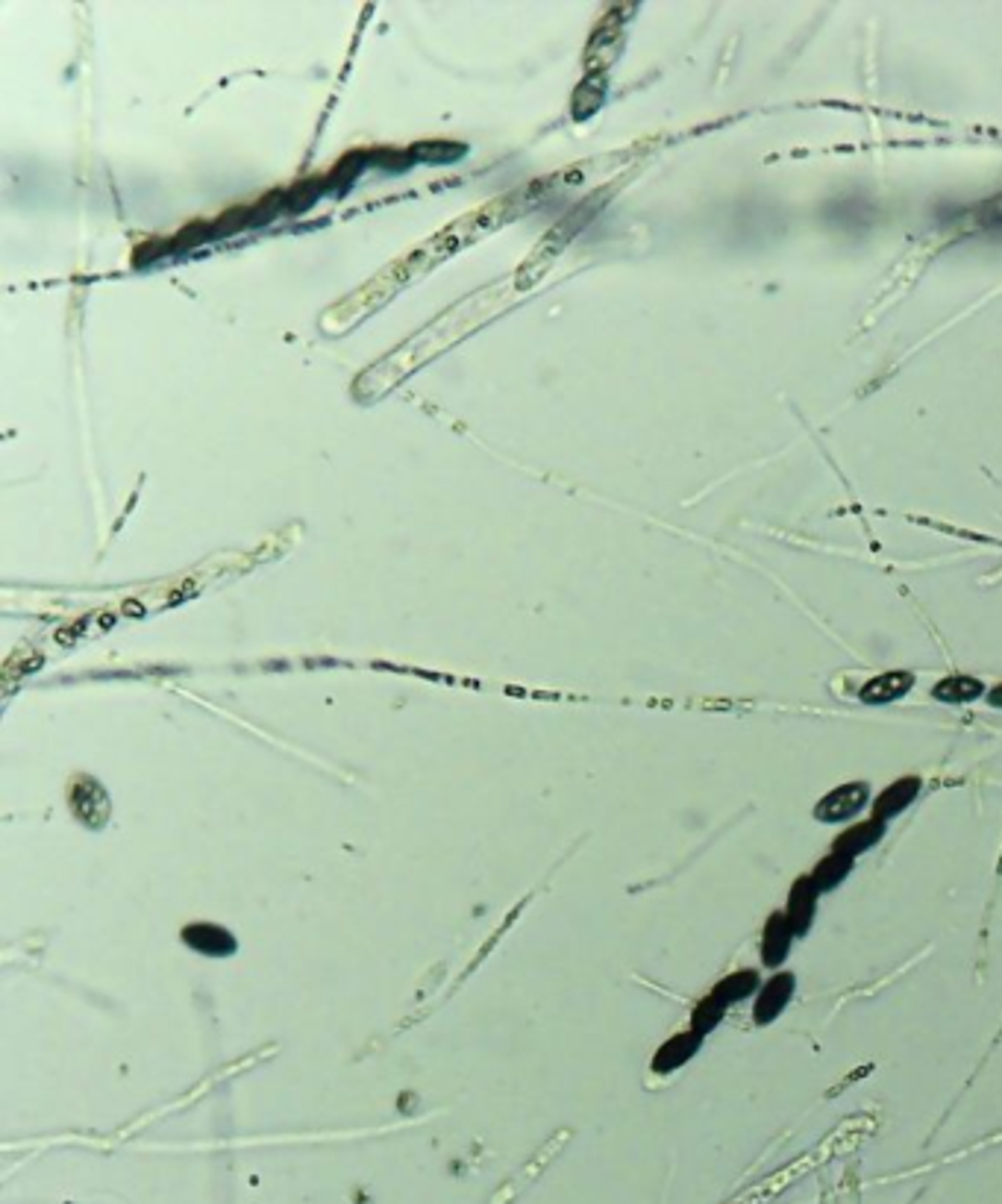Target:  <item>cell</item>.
Returning <instances> with one entry per match:
<instances>
[{
    "label": "cell",
    "mask_w": 1002,
    "mask_h": 1204,
    "mask_svg": "<svg viewBox=\"0 0 1002 1204\" xmlns=\"http://www.w3.org/2000/svg\"><path fill=\"white\" fill-rule=\"evenodd\" d=\"M870 803H873V793L868 782H844L814 805V819L823 826H850L865 808H870Z\"/></svg>",
    "instance_id": "cell-1"
},
{
    "label": "cell",
    "mask_w": 1002,
    "mask_h": 1204,
    "mask_svg": "<svg viewBox=\"0 0 1002 1204\" xmlns=\"http://www.w3.org/2000/svg\"><path fill=\"white\" fill-rule=\"evenodd\" d=\"M793 990H797V976L793 972H788V969L774 972L762 984V990L756 993V999H753V1023L759 1028L777 1023L779 1016L785 1013V1008H788V1002L793 999Z\"/></svg>",
    "instance_id": "cell-2"
},
{
    "label": "cell",
    "mask_w": 1002,
    "mask_h": 1204,
    "mask_svg": "<svg viewBox=\"0 0 1002 1204\" xmlns=\"http://www.w3.org/2000/svg\"><path fill=\"white\" fill-rule=\"evenodd\" d=\"M920 790H923V779H920V775H899V779H894L879 796H873V803H870V817L883 819V823L899 817L909 805L917 803Z\"/></svg>",
    "instance_id": "cell-3"
},
{
    "label": "cell",
    "mask_w": 1002,
    "mask_h": 1204,
    "mask_svg": "<svg viewBox=\"0 0 1002 1204\" xmlns=\"http://www.w3.org/2000/svg\"><path fill=\"white\" fill-rule=\"evenodd\" d=\"M885 832H888V823H883V819H876V817L855 819V823H850V826H844V832L835 837L832 852H841V855L858 858V855L870 852V849L876 847V844H883Z\"/></svg>",
    "instance_id": "cell-4"
},
{
    "label": "cell",
    "mask_w": 1002,
    "mask_h": 1204,
    "mask_svg": "<svg viewBox=\"0 0 1002 1204\" xmlns=\"http://www.w3.org/2000/svg\"><path fill=\"white\" fill-rule=\"evenodd\" d=\"M823 893L818 891V884L811 881V876H800L797 881L791 884V893H788V905H785V917H788V922H791L793 935H806L808 928H811V922H814V911H818V899H821Z\"/></svg>",
    "instance_id": "cell-5"
},
{
    "label": "cell",
    "mask_w": 1002,
    "mask_h": 1204,
    "mask_svg": "<svg viewBox=\"0 0 1002 1204\" xmlns=\"http://www.w3.org/2000/svg\"><path fill=\"white\" fill-rule=\"evenodd\" d=\"M914 687V676L912 673H906V670H888V673H879V676H873V679H868V682L858 687V699L865 702V705H891V702H897V699H902L906 694H912Z\"/></svg>",
    "instance_id": "cell-6"
},
{
    "label": "cell",
    "mask_w": 1002,
    "mask_h": 1204,
    "mask_svg": "<svg viewBox=\"0 0 1002 1204\" xmlns=\"http://www.w3.org/2000/svg\"><path fill=\"white\" fill-rule=\"evenodd\" d=\"M793 928L791 922H788V917H785V911H777L770 920L764 922V932H762V964L764 967L777 969L785 964V958H788V951H791V943H793Z\"/></svg>",
    "instance_id": "cell-7"
},
{
    "label": "cell",
    "mask_w": 1002,
    "mask_h": 1204,
    "mask_svg": "<svg viewBox=\"0 0 1002 1204\" xmlns=\"http://www.w3.org/2000/svg\"><path fill=\"white\" fill-rule=\"evenodd\" d=\"M985 694V682L976 679V676H964V673L943 676L941 682L932 684V699L941 702V705H971V702L982 699Z\"/></svg>",
    "instance_id": "cell-8"
},
{
    "label": "cell",
    "mask_w": 1002,
    "mask_h": 1204,
    "mask_svg": "<svg viewBox=\"0 0 1002 1204\" xmlns=\"http://www.w3.org/2000/svg\"><path fill=\"white\" fill-rule=\"evenodd\" d=\"M853 863H855V858H850V855L829 852V855H823L821 861L814 863V870H811L808 876H811V881L818 884V891L829 893V891H835V888H841V884L847 881V876L853 873Z\"/></svg>",
    "instance_id": "cell-9"
},
{
    "label": "cell",
    "mask_w": 1002,
    "mask_h": 1204,
    "mask_svg": "<svg viewBox=\"0 0 1002 1204\" xmlns=\"http://www.w3.org/2000/svg\"><path fill=\"white\" fill-rule=\"evenodd\" d=\"M700 1043H703V1034H697V1031H685V1034H679V1037H674L671 1043H665L656 1057V1070L671 1072L676 1070V1067H682L685 1060H691V1057L697 1055Z\"/></svg>",
    "instance_id": "cell-10"
},
{
    "label": "cell",
    "mask_w": 1002,
    "mask_h": 1204,
    "mask_svg": "<svg viewBox=\"0 0 1002 1204\" xmlns=\"http://www.w3.org/2000/svg\"><path fill=\"white\" fill-rule=\"evenodd\" d=\"M762 976H759V969H738V972H729L726 979L720 984H715V993L718 997H723L729 1005H735V1002H744V999H756V993L762 990Z\"/></svg>",
    "instance_id": "cell-11"
},
{
    "label": "cell",
    "mask_w": 1002,
    "mask_h": 1204,
    "mask_svg": "<svg viewBox=\"0 0 1002 1204\" xmlns=\"http://www.w3.org/2000/svg\"><path fill=\"white\" fill-rule=\"evenodd\" d=\"M726 1011H729V1002L723 997H718L715 990L709 993L705 999H700V1005L694 1008V1016H691V1031H697V1034H709L712 1028L718 1026L720 1020L726 1016Z\"/></svg>",
    "instance_id": "cell-12"
},
{
    "label": "cell",
    "mask_w": 1002,
    "mask_h": 1204,
    "mask_svg": "<svg viewBox=\"0 0 1002 1204\" xmlns=\"http://www.w3.org/2000/svg\"><path fill=\"white\" fill-rule=\"evenodd\" d=\"M985 702H987V705H990V708H1000V712H1002V682H1000V684H994V687H987Z\"/></svg>",
    "instance_id": "cell-13"
}]
</instances>
